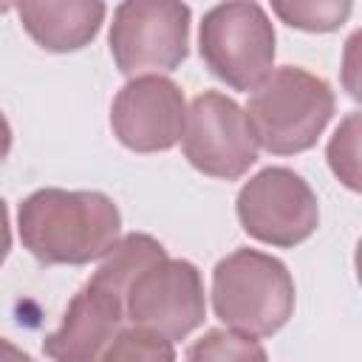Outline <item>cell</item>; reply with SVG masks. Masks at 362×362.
<instances>
[{
	"mask_svg": "<svg viewBox=\"0 0 362 362\" xmlns=\"http://www.w3.org/2000/svg\"><path fill=\"white\" fill-rule=\"evenodd\" d=\"M20 240L45 266L102 260L116 243L122 215L102 192L37 189L20 204Z\"/></svg>",
	"mask_w": 362,
	"mask_h": 362,
	"instance_id": "obj_1",
	"label": "cell"
},
{
	"mask_svg": "<svg viewBox=\"0 0 362 362\" xmlns=\"http://www.w3.org/2000/svg\"><path fill=\"white\" fill-rule=\"evenodd\" d=\"M246 119L257 147L274 156H294L317 144L334 113V90L317 74L283 65L252 90Z\"/></svg>",
	"mask_w": 362,
	"mask_h": 362,
	"instance_id": "obj_2",
	"label": "cell"
},
{
	"mask_svg": "<svg viewBox=\"0 0 362 362\" xmlns=\"http://www.w3.org/2000/svg\"><path fill=\"white\" fill-rule=\"evenodd\" d=\"M212 308L229 331L272 337L294 311V280L277 257L235 249L212 272Z\"/></svg>",
	"mask_w": 362,
	"mask_h": 362,
	"instance_id": "obj_3",
	"label": "cell"
},
{
	"mask_svg": "<svg viewBox=\"0 0 362 362\" xmlns=\"http://www.w3.org/2000/svg\"><path fill=\"white\" fill-rule=\"evenodd\" d=\"M201 59L235 90H257L274 65V25L257 3H221L204 14Z\"/></svg>",
	"mask_w": 362,
	"mask_h": 362,
	"instance_id": "obj_4",
	"label": "cell"
},
{
	"mask_svg": "<svg viewBox=\"0 0 362 362\" xmlns=\"http://www.w3.org/2000/svg\"><path fill=\"white\" fill-rule=\"evenodd\" d=\"M189 6L173 0H130L113 11L110 54L124 76H150L184 62Z\"/></svg>",
	"mask_w": 362,
	"mask_h": 362,
	"instance_id": "obj_5",
	"label": "cell"
},
{
	"mask_svg": "<svg viewBox=\"0 0 362 362\" xmlns=\"http://www.w3.org/2000/svg\"><path fill=\"white\" fill-rule=\"evenodd\" d=\"M238 218L255 240L288 249L311 238L320 223V204L294 170L266 167L240 187Z\"/></svg>",
	"mask_w": 362,
	"mask_h": 362,
	"instance_id": "obj_6",
	"label": "cell"
},
{
	"mask_svg": "<svg viewBox=\"0 0 362 362\" xmlns=\"http://www.w3.org/2000/svg\"><path fill=\"white\" fill-rule=\"evenodd\" d=\"M181 147L198 173L226 181L240 178L257 161V141L243 107L218 90L195 96L187 107Z\"/></svg>",
	"mask_w": 362,
	"mask_h": 362,
	"instance_id": "obj_7",
	"label": "cell"
},
{
	"mask_svg": "<svg viewBox=\"0 0 362 362\" xmlns=\"http://www.w3.org/2000/svg\"><path fill=\"white\" fill-rule=\"evenodd\" d=\"M204 283L189 260L164 257L147 266L124 294V320L170 342L189 337L204 322Z\"/></svg>",
	"mask_w": 362,
	"mask_h": 362,
	"instance_id": "obj_8",
	"label": "cell"
},
{
	"mask_svg": "<svg viewBox=\"0 0 362 362\" xmlns=\"http://www.w3.org/2000/svg\"><path fill=\"white\" fill-rule=\"evenodd\" d=\"M187 105L181 88L158 74L130 79L113 99L110 127L133 153H161L184 133Z\"/></svg>",
	"mask_w": 362,
	"mask_h": 362,
	"instance_id": "obj_9",
	"label": "cell"
},
{
	"mask_svg": "<svg viewBox=\"0 0 362 362\" xmlns=\"http://www.w3.org/2000/svg\"><path fill=\"white\" fill-rule=\"evenodd\" d=\"M124 322V300L90 280L68 303L62 322L42 339L54 362H99Z\"/></svg>",
	"mask_w": 362,
	"mask_h": 362,
	"instance_id": "obj_10",
	"label": "cell"
},
{
	"mask_svg": "<svg viewBox=\"0 0 362 362\" xmlns=\"http://www.w3.org/2000/svg\"><path fill=\"white\" fill-rule=\"evenodd\" d=\"M23 28L31 34V40L54 54L79 51L85 48L102 20L105 6L90 0H62V3H20L17 6Z\"/></svg>",
	"mask_w": 362,
	"mask_h": 362,
	"instance_id": "obj_11",
	"label": "cell"
},
{
	"mask_svg": "<svg viewBox=\"0 0 362 362\" xmlns=\"http://www.w3.org/2000/svg\"><path fill=\"white\" fill-rule=\"evenodd\" d=\"M164 257H167V252H164V246H161L156 238H150V235H136V232H133V235L122 238V240L102 257V266L93 272L90 283H93V286H102V288H107L110 294H116V297L124 300L130 283H133L147 266H153V263H158V260H164Z\"/></svg>",
	"mask_w": 362,
	"mask_h": 362,
	"instance_id": "obj_12",
	"label": "cell"
},
{
	"mask_svg": "<svg viewBox=\"0 0 362 362\" xmlns=\"http://www.w3.org/2000/svg\"><path fill=\"white\" fill-rule=\"evenodd\" d=\"M187 362H269V359L255 337L226 328H212L189 345Z\"/></svg>",
	"mask_w": 362,
	"mask_h": 362,
	"instance_id": "obj_13",
	"label": "cell"
},
{
	"mask_svg": "<svg viewBox=\"0 0 362 362\" xmlns=\"http://www.w3.org/2000/svg\"><path fill=\"white\" fill-rule=\"evenodd\" d=\"M99 362H175L173 342L147 331V328H124L99 356Z\"/></svg>",
	"mask_w": 362,
	"mask_h": 362,
	"instance_id": "obj_14",
	"label": "cell"
},
{
	"mask_svg": "<svg viewBox=\"0 0 362 362\" xmlns=\"http://www.w3.org/2000/svg\"><path fill=\"white\" fill-rule=\"evenodd\" d=\"M272 11L288 23L291 28H303V31H334L339 28L348 14H351V3L348 0H291V3H272Z\"/></svg>",
	"mask_w": 362,
	"mask_h": 362,
	"instance_id": "obj_15",
	"label": "cell"
},
{
	"mask_svg": "<svg viewBox=\"0 0 362 362\" xmlns=\"http://www.w3.org/2000/svg\"><path fill=\"white\" fill-rule=\"evenodd\" d=\"M328 161L334 175L351 187L359 189V113H351L334 133L328 144Z\"/></svg>",
	"mask_w": 362,
	"mask_h": 362,
	"instance_id": "obj_16",
	"label": "cell"
},
{
	"mask_svg": "<svg viewBox=\"0 0 362 362\" xmlns=\"http://www.w3.org/2000/svg\"><path fill=\"white\" fill-rule=\"evenodd\" d=\"M8 249H11V229H8V209L0 198V263L8 257Z\"/></svg>",
	"mask_w": 362,
	"mask_h": 362,
	"instance_id": "obj_17",
	"label": "cell"
},
{
	"mask_svg": "<svg viewBox=\"0 0 362 362\" xmlns=\"http://www.w3.org/2000/svg\"><path fill=\"white\" fill-rule=\"evenodd\" d=\"M0 362H34L25 351H20L17 345H11L8 339L0 337Z\"/></svg>",
	"mask_w": 362,
	"mask_h": 362,
	"instance_id": "obj_18",
	"label": "cell"
},
{
	"mask_svg": "<svg viewBox=\"0 0 362 362\" xmlns=\"http://www.w3.org/2000/svg\"><path fill=\"white\" fill-rule=\"evenodd\" d=\"M11 150V127L6 122V116L0 113V158H6Z\"/></svg>",
	"mask_w": 362,
	"mask_h": 362,
	"instance_id": "obj_19",
	"label": "cell"
}]
</instances>
